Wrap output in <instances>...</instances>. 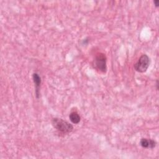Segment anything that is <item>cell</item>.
Segmentation results:
<instances>
[{
    "instance_id": "obj_1",
    "label": "cell",
    "mask_w": 159,
    "mask_h": 159,
    "mask_svg": "<svg viewBox=\"0 0 159 159\" xmlns=\"http://www.w3.org/2000/svg\"><path fill=\"white\" fill-rule=\"evenodd\" d=\"M52 123L54 128L63 134H69L73 130V126L72 124L61 118H53Z\"/></svg>"
},
{
    "instance_id": "obj_2",
    "label": "cell",
    "mask_w": 159,
    "mask_h": 159,
    "mask_svg": "<svg viewBox=\"0 0 159 159\" xmlns=\"http://www.w3.org/2000/svg\"><path fill=\"white\" fill-rule=\"evenodd\" d=\"M150 63V59L147 54L142 55L138 61L134 64V69L139 73L145 72Z\"/></svg>"
},
{
    "instance_id": "obj_3",
    "label": "cell",
    "mask_w": 159,
    "mask_h": 159,
    "mask_svg": "<svg viewBox=\"0 0 159 159\" xmlns=\"http://www.w3.org/2000/svg\"><path fill=\"white\" fill-rule=\"evenodd\" d=\"M94 67L102 73H106L107 70L106 57L104 53H99L94 60Z\"/></svg>"
},
{
    "instance_id": "obj_4",
    "label": "cell",
    "mask_w": 159,
    "mask_h": 159,
    "mask_svg": "<svg viewBox=\"0 0 159 159\" xmlns=\"http://www.w3.org/2000/svg\"><path fill=\"white\" fill-rule=\"evenodd\" d=\"M32 78L35 88V96L37 98H39L40 94V88L41 84V78L38 73H34L32 75Z\"/></svg>"
},
{
    "instance_id": "obj_5",
    "label": "cell",
    "mask_w": 159,
    "mask_h": 159,
    "mask_svg": "<svg viewBox=\"0 0 159 159\" xmlns=\"http://www.w3.org/2000/svg\"><path fill=\"white\" fill-rule=\"evenodd\" d=\"M140 144L143 148H153L156 147L157 142L152 140L148 139H142L140 141Z\"/></svg>"
},
{
    "instance_id": "obj_6",
    "label": "cell",
    "mask_w": 159,
    "mask_h": 159,
    "mask_svg": "<svg viewBox=\"0 0 159 159\" xmlns=\"http://www.w3.org/2000/svg\"><path fill=\"white\" fill-rule=\"evenodd\" d=\"M69 119L70 121L75 124H78L81 120L80 116L76 111L71 112L69 115Z\"/></svg>"
},
{
    "instance_id": "obj_7",
    "label": "cell",
    "mask_w": 159,
    "mask_h": 159,
    "mask_svg": "<svg viewBox=\"0 0 159 159\" xmlns=\"http://www.w3.org/2000/svg\"><path fill=\"white\" fill-rule=\"evenodd\" d=\"M153 3L155 4V7H158L159 6V1L158 0H155L153 1Z\"/></svg>"
},
{
    "instance_id": "obj_8",
    "label": "cell",
    "mask_w": 159,
    "mask_h": 159,
    "mask_svg": "<svg viewBox=\"0 0 159 159\" xmlns=\"http://www.w3.org/2000/svg\"><path fill=\"white\" fill-rule=\"evenodd\" d=\"M156 85H157V89H158V81L157 80L156 81Z\"/></svg>"
}]
</instances>
